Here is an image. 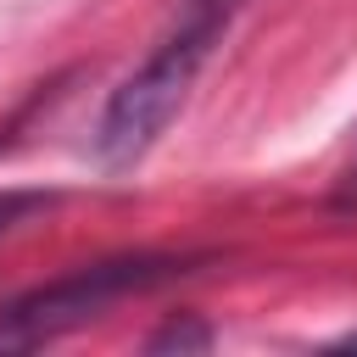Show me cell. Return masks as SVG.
<instances>
[{"label": "cell", "mask_w": 357, "mask_h": 357, "mask_svg": "<svg viewBox=\"0 0 357 357\" xmlns=\"http://www.w3.org/2000/svg\"><path fill=\"white\" fill-rule=\"evenodd\" d=\"M229 17H234V0H190L178 28L112 89V100H106V112L95 123V162L100 167L123 173L167 134V123L178 117L184 95L195 89L212 45L223 39Z\"/></svg>", "instance_id": "6da1fadb"}, {"label": "cell", "mask_w": 357, "mask_h": 357, "mask_svg": "<svg viewBox=\"0 0 357 357\" xmlns=\"http://www.w3.org/2000/svg\"><path fill=\"white\" fill-rule=\"evenodd\" d=\"M190 273V257H156V251H139V257H112V262H84L73 268L67 279L56 284H39L28 290L22 301H11L0 312V351H28V346H45L89 318H100L112 301L123 296H139V290H156L162 279H178Z\"/></svg>", "instance_id": "7a4b0ae2"}, {"label": "cell", "mask_w": 357, "mask_h": 357, "mask_svg": "<svg viewBox=\"0 0 357 357\" xmlns=\"http://www.w3.org/2000/svg\"><path fill=\"white\" fill-rule=\"evenodd\" d=\"M56 195H45V190H0V234L6 229H17V223H28L33 212H45Z\"/></svg>", "instance_id": "3957f363"}, {"label": "cell", "mask_w": 357, "mask_h": 357, "mask_svg": "<svg viewBox=\"0 0 357 357\" xmlns=\"http://www.w3.org/2000/svg\"><path fill=\"white\" fill-rule=\"evenodd\" d=\"M206 340H212L206 329H190V324H167V329H162V335H156L151 346L162 351V346H206Z\"/></svg>", "instance_id": "5b68a950"}, {"label": "cell", "mask_w": 357, "mask_h": 357, "mask_svg": "<svg viewBox=\"0 0 357 357\" xmlns=\"http://www.w3.org/2000/svg\"><path fill=\"white\" fill-rule=\"evenodd\" d=\"M335 201H340V206H357V128H351V151H346V167H340Z\"/></svg>", "instance_id": "277c9868"}]
</instances>
